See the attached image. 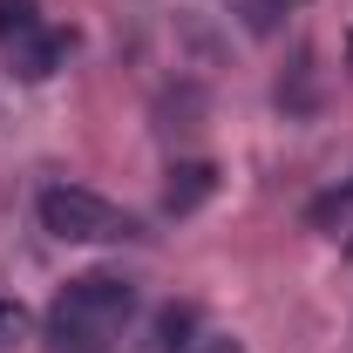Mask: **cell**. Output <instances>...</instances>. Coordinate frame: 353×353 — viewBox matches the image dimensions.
Here are the masks:
<instances>
[{"mask_svg": "<svg viewBox=\"0 0 353 353\" xmlns=\"http://www.w3.org/2000/svg\"><path fill=\"white\" fill-rule=\"evenodd\" d=\"M41 28V7L34 0H0V48L21 41V34H34Z\"/></svg>", "mask_w": 353, "mask_h": 353, "instance_id": "obj_7", "label": "cell"}, {"mask_svg": "<svg viewBox=\"0 0 353 353\" xmlns=\"http://www.w3.org/2000/svg\"><path fill=\"white\" fill-rule=\"evenodd\" d=\"M292 7H299V0H231V14H238V28H245V34H272Z\"/></svg>", "mask_w": 353, "mask_h": 353, "instance_id": "obj_6", "label": "cell"}, {"mask_svg": "<svg viewBox=\"0 0 353 353\" xmlns=\"http://www.w3.org/2000/svg\"><path fill=\"white\" fill-rule=\"evenodd\" d=\"M190 326H197V312H190V306H170V312H163V353H190Z\"/></svg>", "mask_w": 353, "mask_h": 353, "instance_id": "obj_9", "label": "cell"}, {"mask_svg": "<svg viewBox=\"0 0 353 353\" xmlns=\"http://www.w3.org/2000/svg\"><path fill=\"white\" fill-rule=\"evenodd\" d=\"M28 340H34V319H28V306L0 299V353H21Z\"/></svg>", "mask_w": 353, "mask_h": 353, "instance_id": "obj_8", "label": "cell"}, {"mask_svg": "<svg viewBox=\"0 0 353 353\" xmlns=\"http://www.w3.org/2000/svg\"><path fill=\"white\" fill-rule=\"evenodd\" d=\"M347 252H353V245H347Z\"/></svg>", "mask_w": 353, "mask_h": 353, "instance_id": "obj_11", "label": "cell"}, {"mask_svg": "<svg viewBox=\"0 0 353 353\" xmlns=\"http://www.w3.org/2000/svg\"><path fill=\"white\" fill-rule=\"evenodd\" d=\"M136 285L130 279H116V272H82V279H68L61 285V299H54V312H48V333L61 340V347H109L123 326L136 319Z\"/></svg>", "mask_w": 353, "mask_h": 353, "instance_id": "obj_1", "label": "cell"}, {"mask_svg": "<svg viewBox=\"0 0 353 353\" xmlns=\"http://www.w3.org/2000/svg\"><path fill=\"white\" fill-rule=\"evenodd\" d=\"M347 218H353V176L306 204V224H312V231H333V224H347Z\"/></svg>", "mask_w": 353, "mask_h": 353, "instance_id": "obj_5", "label": "cell"}, {"mask_svg": "<svg viewBox=\"0 0 353 353\" xmlns=\"http://www.w3.org/2000/svg\"><path fill=\"white\" fill-rule=\"evenodd\" d=\"M61 61H68V34H61V28H48V21L34 28V34L7 41V68H14L21 82H48Z\"/></svg>", "mask_w": 353, "mask_h": 353, "instance_id": "obj_3", "label": "cell"}, {"mask_svg": "<svg viewBox=\"0 0 353 353\" xmlns=\"http://www.w3.org/2000/svg\"><path fill=\"white\" fill-rule=\"evenodd\" d=\"M211 190H218V170H211L204 157H190V163H176V170H170V190H163V211H170V218H190V211H197V204H204Z\"/></svg>", "mask_w": 353, "mask_h": 353, "instance_id": "obj_4", "label": "cell"}, {"mask_svg": "<svg viewBox=\"0 0 353 353\" xmlns=\"http://www.w3.org/2000/svg\"><path fill=\"white\" fill-rule=\"evenodd\" d=\"M347 54H353V41H347Z\"/></svg>", "mask_w": 353, "mask_h": 353, "instance_id": "obj_10", "label": "cell"}, {"mask_svg": "<svg viewBox=\"0 0 353 353\" xmlns=\"http://www.w3.org/2000/svg\"><path fill=\"white\" fill-rule=\"evenodd\" d=\"M41 211V231L61 238V245H116V238H136V218L123 204H109L102 190H82V183H48L34 197Z\"/></svg>", "mask_w": 353, "mask_h": 353, "instance_id": "obj_2", "label": "cell"}]
</instances>
